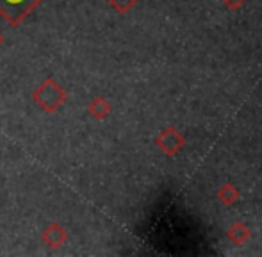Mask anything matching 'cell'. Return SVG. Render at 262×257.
<instances>
[{
	"label": "cell",
	"instance_id": "6da1fadb",
	"mask_svg": "<svg viewBox=\"0 0 262 257\" xmlns=\"http://www.w3.org/2000/svg\"><path fill=\"white\" fill-rule=\"evenodd\" d=\"M68 95L66 90L54 79V77H47L34 91H32V100L41 111L45 113H55L62 104L66 102Z\"/></svg>",
	"mask_w": 262,
	"mask_h": 257
},
{
	"label": "cell",
	"instance_id": "7a4b0ae2",
	"mask_svg": "<svg viewBox=\"0 0 262 257\" xmlns=\"http://www.w3.org/2000/svg\"><path fill=\"white\" fill-rule=\"evenodd\" d=\"M43 0H0V14L6 18L7 24L16 27Z\"/></svg>",
	"mask_w": 262,
	"mask_h": 257
},
{
	"label": "cell",
	"instance_id": "3957f363",
	"mask_svg": "<svg viewBox=\"0 0 262 257\" xmlns=\"http://www.w3.org/2000/svg\"><path fill=\"white\" fill-rule=\"evenodd\" d=\"M184 143H186V139L182 138V134L175 127H166L156 138V145L169 157L175 156L184 146Z\"/></svg>",
	"mask_w": 262,
	"mask_h": 257
},
{
	"label": "cell",
	"instance_id": "277c9868",
	"mask_svg": "<svg viewBox=\"0 0 262 257\" xmlns=\"http://www.w3.org/2000/svg\"><path fill=\"white\" fill-rule=\"evenodd\" d=\"M41 240L43 243L49 248H59L68 241V232L66 229L57 222H52L45 227V230L41 232Z\"/></svg>",
	"mask_w": 262,
	"mask_h": 257
},
{
	"label": "cell",
	"instance_id": "5b68a950",
	"mask_svg": "<svg viewBox=\"0 0 262 257\" xmlns=\"http://www.w3.org/2000/svg\"><path fill=\"white\" fill-rule=\"evenodd\" d=\"M111 104L105 100L104 97H97V98H93V100L90 102V105H88V113H90L93 118H97V120H104L109 116V113H111Z\"/></svg>",
	"mask_w": 262,
	"mask_h": 257
},
{
	"label": "cell",
	"instance_id": "8992f818",
	"mask_svg": "<svg viewBox=\"0 0 262 257\" xmlns=\"http://www.w3.org/2000/svg\"><path fill=\"white\" fill-rule=\"evenodd\" d=\"M228 238H230L232 241H234L235 245H241L243 241H246L248 240V236H250V230L246 229L245 225H243L241 222H237V223H234V225L228 229Z\"/></svg>",
	"mask_w": 262,
	"mask_h": 257
},
{
	"label": "cell",
	"instance_id": "52a82bcc",
	"mask_svg": "<svg viewBox=\"0 0 262 257\" xmlns=\"http://www.w3.org/2000/svg\"><path fill=\"white\" fill-rule=\"evenodd\" d=\"M217 198H220L225 205H232L239 198V191H237V188H234L232 184H223L220 188V191H217Z\"/></svg>",
	"mask_w": 262,
	"mask_h": 257
},
{
	"label": "cell",
	"instance_id": "ba28073f",
	"mask_svg": "<svg viewBox=\"0 0 262 257\" xmlns=\"http://www.w3.org/2000/svg\"><path fill=\"white\" fill-rule=\"evenodd\" d=\"M107 2H109L111 7H114L120 14H125V13H128L139 0H107Z\"/></svg>",
	"mask_w": 262,
	"mask_h": 257
},
{
	"label": "cell",
	"instance_id": "9c48e42d",
	"mask_svg": "<svg viewBox=\"0 0 262 257\" xmlns=\"http://www.w3.org/2000/svg\"><path fill=\"white\" fill-rule=\"evenodd\" d=\"M223 2L227 4L228 7H232V9H235V7L243 6V4H245V0H223Z\"/></svg>",
	"mask_w": 262,
	"mask_h": 257
},
{
	"label": "cell",
	"instance_id": "30bf717a",
	"mask_svg": "<svg viewBox=\"0 0 262 257\" xmlns=\"http://www.w3.org/2000/svg\"><path fill=\"white\" fill-rule=\"evenodd\" d=\"M4 43V36H2V32H0V45Z\"/></svg>",
	"mask_w": 262,
	"mask_h": 257
}]
</instances>
